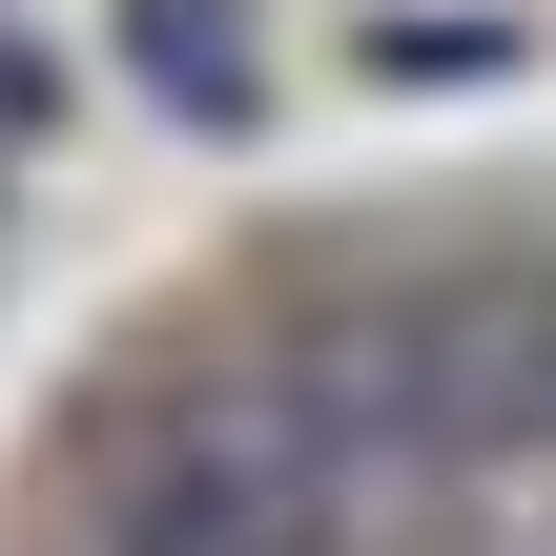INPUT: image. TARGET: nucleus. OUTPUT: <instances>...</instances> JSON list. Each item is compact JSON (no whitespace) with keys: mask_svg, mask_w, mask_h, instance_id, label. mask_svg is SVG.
<instances>
[{"mask_svg":"<svg viewBox=\"0 0 556 556\" xmlns=\"http://www.w3.org/2000/svg\"><path fill=\"white\" fill-rule=\"evenodd\" d=\"M330 536H351V495H330L289 351H206L83 433V556H330Z\"/></svg>","mask_w":556,"mask_h":556,"instance_id":"f257e3e1","label":"nucleus"},{"mask_svg":"<svg viewBox=\"0 0 556 556\" xmlns=\"http://www.w3.org/2000/svg\"><path fill=\"white\" fill-rule=\"evenodd\" d=\"M124 62H144L165 124H248V21L227 0H124Z\"/></svg>","mask_w":556,"mask_h":556,"instance_id":"f03ea898","label":"nucleus"},{"mask_svg":"<svg viewBox=\"0 0 556 556\" xmlns=\"http://www.w3.org/2000/svg\"><path fill=\"white\" fill-rule=\"evenodd\" d=\"M351 62H371V83H516V62H536V41H516V21H495V0H413V21H371V41H351Z\"/></svg>","mask_w":556,"mask_h":556,"instance_id":"7ed1b4c3","label":"nucleus"}]
</instances>
